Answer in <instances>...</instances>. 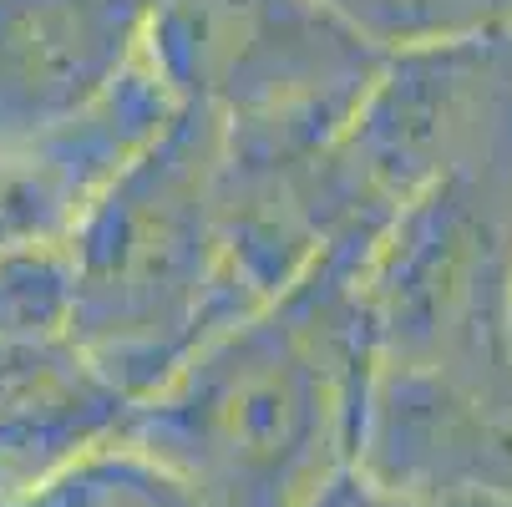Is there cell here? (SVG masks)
<instances>
[{
  "instance_id": "obj_11",
  "label": "cell",
  "mask_w": 512,
  "mask_h": 507,
  "mask_svg": "<svg viewBox=\"0 0 512 507\" xmlns=\"http://www.w3.org/2000/svg\"><path fill=\"white\" fill-rule=\"evenodd\" d=\"M77 198L61 188V178L31 153L0 148V254H16L31 244H61L77 224Z\"/></svg>"
},
{
  "instance_id": "obj_2",
  "label": "cell",
  "mask_w": 512,
  "mask_h": 507,
  "mask_svg": "<svg viewBox=\"0 0 512 507\" xmlns=\"http://www.w3.org/2000/svg\"><path fill=\"white\" fill-rule=\"evenodd\" d=\"M218 117L178 107L66 229V340L142 406L183 360L254 310L218 229Z\"/></svg>"
},
{
  "instance_id": "obj_13",
  "label": "cell",
  "mask_w": 512,
  "mask_h": 507,
  "mask_svg": "<svg viewBox=\"0 0 512 507\" xmlns=\"http://www.w3.org/2000/svg\"><path fill=\"white\" fill-rule=\"evenodd\" d=\"M0 360H6V345H0Z\"/></svg>"
},
{
  "instance_id": "obj_10",
  "label": "cell",
  "mask_w": 512,
  "mask_h": 507,
  "mask_svg": "<svg viewBox=\"0 0 512 507\" xmlns=\"http://www.w3.org/2000/svg\"><path fill=\"white\" fill-rule=\"evenodd\" d=\"M71 264L61 244H31L0 254V345L66 340Z\"/></svg>"
},
{
  "instance_id": "obj_4",
  "label": "cell",
  "mask_w": 512,
  "mask_h": 507,
  "mask_svg": "<svg viewBox=\"0 0 512 507\" xmlns=\"http://www.w3.org/2000/svg\"><path fill=\"white\" fill-rule=\"evenodd\" d=\"M335 163L355 213L376 229L442 178L512 173V26L391 51L360 92Z\"/></svg>"
},
{
  "instance_id": "obj_6",
  "label": "cell",
  "mask_w": 512,
  "mask_h": 507,
  "mask_svg": "<svg viewBox=\"0 0 512 507\" xmlns=\"http://www.w3.org/2000/svg\"><path fill=\"white\" fill-rule=\"evenodd\" d=\"M355 462L421 497H512V340L482 371H376Z\"/></svg>"
},
{
  "instance_id": "obj_9",
  "label": "cell",
  "mask_w": 512,
  "mask_h": 507,
  "mask_svg": "<svg viewBox=\"0 0 512 507\" xmlns=\"http://www.w3.org/2000/svg\"><path fill=\"white\" fill-rule=\"evenodd\" d=\"M381 56L512 26V0H315Z\"/></svg>"
},
{
  "instance_id": "obj_3",
  "label": "cell",
  "mask_w": 512,
  "mask_h": 507,
  "mask_svg": "<svg viewBox=\"0 0 512 507\" xmlns=\"http://www.w3.org/2000/svg\"><path fill=\"white\" fill-rule=\"evenodd\" d=\"M376 371H482L512 340V173L416 193L365 259Z\"/></svg>"
},
{
  "instance_id": "obj_8",
  "label": "cell",
  "mask_w": 512,
  "mask_h": 507,
  "mask_svg": "<svg viewBox=\"0 0 512 507\" xmlns=\"http://www.w3.org/2000/svg\"><path fill=\"white\" fill-rule=\"evenodd\" d=\"M16 507H213V502L168 462L117 437L82 452L36 492H26Z\"/></svg>"
},
{
  "instance_id": "obj_7",
  "label": "cell",
  "mask_w": 512,
  "mask_h": 507,
  "mask_svg": "<svg viewBox=\"0 0 512 507\" xmlns=\"http://www.w3.org/2000/svg\"><path fill=\"white\" fill-rule=\"evenodd\" d=\"M153 0H0V148L97 107L148 46Z\"/></svg>"
},
{
  "instance_id": "obj_1",
  "label": "cell",
  "mask_w": 512,
  "mask_h": 507,
  "mask_svg": "<svg viewBox=\"0 0 512 507\" xmlns=\"http://www.w3.org/2000/svg\"><path fill=\"white\" fill-rule=\"evenodd\" d=\"M381 234L330 244L295 284L198 345L122 437L213 507H300L355 462L376 376L365 259Z\"/></svg>"
},
{
  "instance_id": "obj_5",
  "label": "cell",
  "mask_w": 512,
  "mask_h": 507,
  "mask_svg": "<svg viewBox=\"0 0 512 507\" xmlns=\"http://www.w3.org/2000/svg\"><path fill=\"white\" fill-rule=\"evenodd\" d=\"M142 56L178 107L218 122L355 107L386 61L315 0H153Z\"/></svg>"
},
{
  "instance_id": "obj_12",
  "label": "cell",
  "mask_w": 512,
  "mask_h": 507,
  "mask_svg": "<svg viewBox=\"0 0 512 507\" xmlns=\"http://www.w3.org/2000/svg\"><path fill=\"white\" fill-rule=\"evenodd\" d=\"M300 507H431V502H421V497H411V492H401V487L371 477L360 462H345V467H335Z\"/></svg>"
}]
</instances>
